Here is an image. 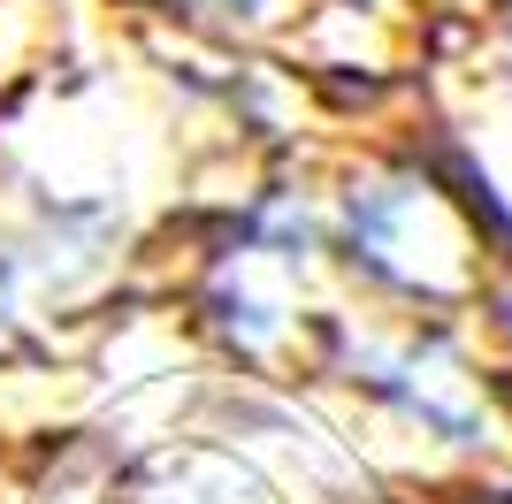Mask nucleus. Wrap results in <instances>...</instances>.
I'll list each match as a JSON object with an SVG mask.
<instances>
[]
</instances>
